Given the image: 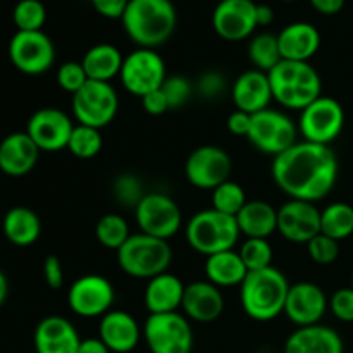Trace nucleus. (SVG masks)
I'll return each instance as SVG.
<instances>
[{"label": "nucleus", "instance_id": "nucleus-1", "mask_svg": "<svg viewBox=\"0 0 353 353\" xmlns=\"http://www.w3.org/2000/svg\"><path fill=\"white\" fill-rule=\"evenodd\" d=\"M272 179L292 200L319 202L338 179V157L330 145L296 141L272 161Z\"/></svg>", "mask_w": 353, "mask_h": 353}, {"label": "nucleus", "instance_id": "nucleus-2", "mask_svg": "<svg viewBox=\"0 0 353 353\" xmlns=\"http://www.w3.org/2000/svg\"><path fill=\"white\" fill-rule=\"evenodd\" d=\"M123 28L138 48H157L172 37L178 12L171 0H130L123 17Z\"/></svg>", "mask_w": 353, "mask_h": 353}, {"label": "nucleus", "instance_id": "nucleus-3", "mask_svg": "<svg viewBox=\"0 0 353 353\" xmlns=\"http://www.w3.org/2000/svg\"><path fill=\"white\" fill-rule=\"evenodd\" d=\"M290 283L279 269L268 268L248 272L240 285V302L245 314L257 323H269L285 314Z\"/></svg>", "mask_w": 353, "mask_h": 353}, {"label": "nucleus", "instance_id": "nucleus-4", "mask_svg": "<svg viewBox=\"0 0 353 353\" xmlns=\"http://www.w3.org/2000/svg\"><path fill=\"white\" fill-rule=\"evenodd\" d=\"M272 99L286 109L300 110L323 95V81L310 62L285 61L268 72Z\"/></svg>", "mask_w": 353, "mask_h": 353}, {"label": "nucleus", "instance_id": "nucleus-5", "mask_svg": "<svg viewBox=\"0 0 353 353\" xmlns=\"http://www.w3.org/2000/svg\"><path fill=\"white\" fill-rule=\"evenodd\" d=\"M116 254L117 264L124 274L147 281L162 272H168L172 261V250L168 240L145 233L131 234Z\"/></svg>", "mask_w": 353, "mask_h": 353}, {"label": "nucleus", "instance_id": "nucleus-6", "mask_svg": "<svg viewBox=\"0 0 353 353\" xmlns=\"http://www.w3.org/2000/svg\"><path fill=\"white\" fill-rule=\"evenodd\" d=\"M185 234L193 250L209 257L219 252L233 250L241 233L236 217L221 214L210 207L196 212L188 221Z\"/></svg>", "mask_w": 353, "mask_h": 353}, {"label": "nucleus", "instance_id": "nucleus-7", "mask_svg": "<svg viewBox=\"0 0 353 353\" xmlns=\"http://www.w3.org/2000/svg\"><path fill=\"white\" fill-rule=\"evenodd\" d=\"M143 340L150 353H192V324L179 312L150 314L143 324Z\"/></svg>", "mask_w": 353, "mask_h": 353}, {"label": "nucleus", "instance_id": "nucleus-8", "mask_svg": "<svg viewBox=\"0 0 353 353\" xmlns=\"http://www.w3.org/2000/svg\"><path fill=\"white\" fill-rule=\"evenodd\" d=\"M296 134L299 126L285 112L269 107L252 116L248 140L262 154L278 157L296 143Z\"/></svg>", "mask_w": 353, "mask_h": 353}, {"label": "nucleus", "instance_id": "nucleus-9", "mask_svg": "<svg viewBox=\"0 0 353 353\" xmlns=\"http://www.w3.org/2000/svg\"><path fill=\"white\" fill-rule=\"evenodd\" d=\"M71 105L78 124L102 130L116 117L119 97L110 83L90 79L79 92L72 95Z\"/></svg>", "mask_w": 353, "mask_h": 353}, {"label": "nucleus", "instance_id": "nucleus-10", "mask_svg": "<svg viewBox=\"0 0 353 353\" xmlns=\"http://www.w3.org/2000/svg\"><path fill=\"white\" fill-rule=\"evenodd\" d=\"M345 126V109L333 97L321 95L300 112L299 131L303 140L317 145H331Z\"/></svg>", "mask_w": 353, "mask_h": 353}, {"label": "nucleus", "instance_id": "nucleus-11", "mask_svg": "<svg viewBox=\"0 0 353 353\" xmlns=\"http://www.w3.org/2000/svg\"><path fill=\"white\" fill-rule=\"evenodd\" d=\"M119 78L126 92L141 99L164 85L165 62L154 48H137L124 57Z\"/></svg>", "mask_w": 353, "mask_h": 353}, {"label": "nucleus", "instance_id": "nucleus-12", "mask_svg": "<svg viewBox=\"0 0 353 353\" xmlns=\"http://www.w3.org/2000/svg\"><path fill=\"white\" fill-rule=\"evenodd\" d=\"M140 233L169 240L179 231L183 214L178 203L165 193L152 192L141 199L134 209Z\"/></svg>", "mask_w": 353, "mask_h": 353}, {"label": "nucleus", "instance_id": "nucleus-13", "mask_svg": "<svg viewBox=\"0 0 353 353\" xmlns=\"http://www.w3.org/2000/svg\"><path fill=\"white\" fill-rule=\"evenodd\" d=\"M9 57L24 74H43L55 62L54 41L43 31H17L10 38Z\"/></svg>", "mask_w": 353, "mask_h": 353}, {"label": "nucleus", "instance_id": "nucleus-14", "mask_svg": "<svg viewBox=\"0 0 353 353\" xmlns=\"http://www.w3.org/2000/svg\"><path fill=\"white\" fill-rule=\"evenodd\" d=\"M233 161L224 148L217 145H202L188 155L185 176L190 185L199 190H216L231 178Z\"/></svg>", "mask_w": 353, "mask_h": 353}, {"label": "nucleus", "instance_id": "nucleus-15", "mask_svg": "<svg viewBox=\"0 0 353 353\" xmlns=\"http://www.w3.org/2000/svg\"><path fill=\"white\" fill-rule=\"evenodd\" d=\"M116 292L112 283L100 274H85L76 279L68 292L69 309L83 319L103 317L112 310Z\"/></svg>", "mask_w": 353, "mask_h": 353}, {"label": "nucleus", "instance_id": "nucleus-16", "mask_svg": "<svg viewBox=\"0 0 353 353\" xmlns=\"http://www.w3.org/2000/svg\"><path fill=\"white\" fill-rule=\"evenodd\" d=\"M72 130L74 124L64 110L45 107L30 117L26 133L40 152H59L68 148Z\"/></svg>", "mask_w": 353, "mask_h": 353}, {"label": "nucleus", "instance_id": "nucleus-17", "mask_svg": "<svg viewBox=\"0 0 353 353\" xmlns=\"http://www.w3.org/2000/svg\"><path fill=\"white\" fill-rule=\"evenodd\" d=\"M212 28L226 41L247 40L257 26L254 0H221L212 12Z\"/></svg>", "mask_w": 353, "mask_h": 353}, {"label": "nucleus", "instance_id": "nucleus-18", "mask_svg": "<svg viewBox=\"0 0 353 353\" xmlns=\"http://www.w3.org/2000/svg\"><path fill=\"white\" fill-rule=\"evenodd\" d=\"M278 233L292 243H309L321 233V210L316 203L292 200L278 209Z\"/></svg>", "mask_w": 353, "mask_h": 353}, {"label": "nucleus", "instance_id": "nucleus-19", "mask_svg": "<svg viewBox=\"0 0 353 353\" xmlns=\"http://www.w3.org/2000/svg\"><path fill=\"white\" fill-rule=\"evenodd\" d=\"M330 302L319 285L310 281L295 283L290 286L285 303V316L299 327L319 324L326 314Z\"/></svg>", "mask_w": 353, "mask_h": 353}, {"label": "nucleus", "instance_id": "nucleus-20", "mask_svg": "<svg viewBox=\"0 0 353 353\" xmlns=\"http://www.w3.org/2000/svg\"><path fill=\"white\" fill-rule=\"evenodd\" d=\"M99 338L112 353H131L143 338V327L124 310H109L99 323Z\"/></svg>", "mask_w": 353, "mask_h": 353}, {"label": "nucleus", "instance_id": "nucleus-21", "mask_svg": "<svg viewBox=\"0 0 353 353\" xmlns=\"http://www.w3.org/2000/svg\"><path fill=\"white\" fill-rule=\"evenodd\" d=\"M33 343L37 353H78L81 338L69 319L48 316L38 323Z\"/></svg>", "mask_w": 353, "mask_h": 353}, {"label": "nucleus", "instance_id": "nucleus-22", "mask_svg": "<svg viewBox=\"0 0 353 353\" xmlns=\"http://www.w3.org/2000/svg\"><path fill=\"white\" fill-rule=\"evenodd\" d=\"M181 309L190 321L214 323L223 316L224 296L221 288L210 281H193L185 286Z\"/></svg>", "mask_w": 353, "mask_h": 353}, {"label": "nucleus", "instance_id": "nucleus-23", "mask_svg": "<svg viewBox=\"0 0 353 353\" xmlns=\"http://www.w3.org/2000/svg\"><path fill=\"white\" fill-rule=\"evenodd\" d=\"M231 99L238 110H243L252 116L269 109V103L274 99H272L268 72L259 71V69H248V71L241 72L233 83Z\"/></svg>", "mask_w": 353, "mask_h": 353}, {"label": "nucleus", "instance_id": "nucleus-24", "mask_svg": "<svg viewBox=\"0 0 353 353\" xmlns=\"http://www.w3.org/2000/svg\"><path fill=\"white\" fill-rule=\"evenodd\" d=\"M40 157V148L34 145L26 131L10 133L0 141V171L19 178L33 171Z\"/></svg>", "mask_w": 353, "mask_h": 353}, {"label": "nucleus", "instance_id": "nucleus-25", "mask_svg": "<svg viewBox=\"0 0 353 353\" xmlns=\"http://www.w3.org/2000/svg\"><path fill=\"white\" fill-rule=\"evenodd\" d=\"M281 57L285 61L309 62L321 47V33L314 24L292 23L278 33Z\"/></svg>", "mask_w": 353, "mask_h": 353}, {"label": "nucleus", "instance_id": "nucleus-26", "mask_svg": "<svg viewBox=\"0 0 353 353\" xmlns=\"http://www.w3.org/2000/svg\"><path fill=\"white\" fill-rule=\"evenodd\" d=\"M285 353H345V347L333 327L314 324L293 331L285 343Z\"/></svg>", "mask_w": 353, "mask_h": 353}, {"label": "nucleus", "instance_id": "nucleus-27", "mask_svg": "<svg viewBox=\"0 0 353 353\" xmlns=\"http://www.w3.org/2000/svg\"><path fill=\"white\" fill-rule=\"evenodd\" d=\"M185 286L178 276L171 272H162L148 279L143 293L145 307L150 314H171L181 309Z\"/></svg>", "mask_w": 353, "mask_h": 353}, {"label": "nucleus", "instance_id": "nucleus-28", "mask_svg": "<svg viewBox=\"0 0 353 353\" xmlns=\"http://www.w3.org/2000/svg\"><path fill=\"white\" fill-rule=\"evenodd\" d=\"M240 233L247 238L268 240L278 231V209L264 200H248L236 216Z\"/></svg>", "mask_w": 353, "mask_h": 353}, {"label": "nucleus", "instance_id": "nucleus-29", "mask_svg": "<svg viewBox=\"0 0 353 353\" xmlns=\"http://www.w3.org/2000/svg\"><path fill=\"white\" fill-rule=\"evenodd\" d=\"M124 57L119 48L112 43H99L93 45L83 55V68L86 76L92 81L110 83V79L121 74Z\"/></svg>", "mask_w": 353, "mask_h": 353}, {"label": "nucleus", "instance_id": "nucleus-30", "mask_svg": "<svg viewBox=\"0 0 353 353\" xmlns=\"http://www.w3.org/2000/svg\"><path fill=\"white\" fill-rule=\"evenodd\" d=\"M205 274L207 281L216 285L217 288H230V286H240L243 283L248 269L245 268L240 254L233 248V250L209 255L205 261Z\"/></svg>", "mask_w": 353, "mask_h": 353}, {"label": "nucleus", "instance_id": "nucleus-31", "mask_svg": "<svg viewBox=\"0 0 353 353\" xmlns=\"http://www.w3.org/2000/svg\"><path fill=\"white\" fill-rule=\"evenodd\" d=\"M2 231L7 240L16 247H30L40 238L41 221L28 207H12L2 221Z\"/></svg>", "mask_w": 353, "mask_h": 353}, {"label": "nucleus", "instance_id": "nucleus-32", "mask_svg": "<svg viewBox=\"0 0 353 353\" xmlns=\"http://www.w3.org/2000/svg\"><path fill=\"white\" fill-rule=\"evenodd\" d=\"M321 233L333 240H347L353 234V207L350 203L334 202L321 210Z\"/></svg>", "mask_w": 353, "mask_h": 353}, {"label": "nucleus", "instance_id": "nucleus-33", "mask_svg": "<svg viewBox=\"0 0 353 353\" xmlns=\"http://www.w3.org/2000/svg\"><path fill=\"white\" fill-rule=\"evenodd\" d=\"M248 59L254 64V69L269 72L272 68L283 61L279 52L278 34L259 33L248 43Z\"/></svg>", "mask_w": 353, "mask_h": 353}, {"label": "nucleus", "instance_id": "nucleus-34", "mask_svg": "<svg viewBox=\"0 0 353 353\" xmlns=\"http://www.w3.org/2000/svg\"><path fill=\"white\" fill-rule=\"evenodd\" d=\"M95 236L102 247L109 248V250H119L128 238L131 236L130 226H128L126 219L119 214H105L100 217L95 224Z\"/></svg>", "mask_w": 353, "mask_h": 353}, {"label": "nucleus", "instance_id": "nucleus-35", "mask_svg": "<svg viewBox=\"0 0 353 353\" xmlns=\"http://www.w3.org/2000/svg\"><path fill=\"white\" fill-rule=\"evenodd\" d=\"M102 147L103 140L100 130L92 126H85V124H76L68 143V150L74 157L88 161V159L97 157L100 154V150H102Z\"/></svg>", "mask_w": 353, "mask_h": 353}, {"label": "nucleus", "instance_id": "nucleus-36", "mask_svg": "<svg viewBox=\"0 0 353 353\" xmlns=\"http://www.w3.org/2000/svg\"><path fill=\"white\" fill-rule=\"evenodd\" d=\"M210 202H212V209L217 210V212L236 217L248 200L243 186L240 183L228 179L223 185L217 186L216 190H212Z\"/></svg>", "mask_w": 353, "mask_h": 353}, {"label": "nucleus", "instance_id": "nucleus-37", "mask_svg": "<svg viewBox=\"0 0 353 353\" xmlns=\"http://www.w3.org/2000/svg\"><path fill=\"white\" fill-rule=\"evenodd\" d=\"M238 254H240L248 272L272 268L274 252H272L271 243L264 238H247L240 250H238Z\"/></svg>", "mask_w": 353, "mask_h": 353}, {"label": "nucleus", "instance_id": "nucleus-38", "mask_svg": "<svg viewBox=\"0 0 353 353\" xmlns=\"http://www.w3.org/2000/svg\"><path fill=\"white\" fill-rule=\"evenodd\" d=\"M17 31H41L47 21V10L40 0H19L12 10Z\"/></svg>", "mask_w": 353, "mask_h": 353}, {"label": "nucleus", "instance_id": "nucleus-39", "mask_svg": "<svg viewBox=\"0 0 353 353\" xmlns=\"http://www.w3.org/2000/svg\"><path fill=\"white\" fill-rule=\"evenodd\" d=\"M112 190L117 202L123 203L124 207H133V209H137L141 199L147 195L143 192V185H141L140 178L134 174H130V172H124V174L117 176L112 185Z\"/></svg>", "mask_w": 353, "mask_h": 353}, {"label": "nucleus", "instance_id": "nucleus-40", "mask_svg": "<svg viewBox=\"0 0 353 353\" xmlns=\"http://www.w3.org/2000/svg\"><path fill=\"white\" fill-rule=\"evenodd\" d=\"M161 90L168 99L169 109H181L192 99L195 86L185 76H168Z\"/></svg>", "mask_w": 353, "mask_h": 353}, {"label": "nucleus", "instance_id": "nucleus-41", "mask_svg": "<svg viewBox=\"0 0 353 353\" xmlns=\"http://www.w3.org/2000/svg\"><path fill=\"white\" fill-rule=\"evenodd\" d=\"M307 252H309L310 261L319 265H330L336 262L340 257V241L319 233L316 238L307 243Z\"/></svg>", "mask_w": 353, "mask_h": 353}, {"label": "nucleus", "instance_id": "nucleus-42", "mask_svg": "<svg viewBox=\"0 0 353 353\" xmlns=\"http://www.w3.org/2000/svg\"><path fill=\"white\" fill-rule=\"evenodd\" d=\"M88 76H86L85 68H83L81 62L69 61L59 68L57 71V83L64 92L74 95L76 92L83 88V86L88 83Z\"/></svg>", "mask_w": 353, "mask_h": 353}, {"label": "nucleus", "instance_id": "nucleus-43", "mask_svg": "<svg viewBox=\"0 0 353 353\" xmlns=\"http://www.w3.org/2000/svg\"><path fill=\"white\" fill-rule=\"evenodd\" d=\"M330 310L341 323H353V288H341L330 299Z\"/></svg>", "mask_w": 353, "mask_h": 353}, {"label": "nucleus", "instance_id": "nucleus-44", "mask_svg": "<svg viewBox=\"0 0 353 353\" xmlns=\"http://www.w3.org/2000/svg\"><path fill=\"white\" fill-rule=\"evenodd\" d=\"M195 90L203 99L214 100L224 93V90H226V79H224V76L221 72L207 71L196 79Z\"/></svg>", "mask_w": 353, "mask_h": 353}, {"label": "nucleus", "instance_id": "nucleus-45", "mask_svg": "<svg viewBox=\"0 0 353 353\" xmlns=\"http://www.w3.org/2000/svg\"><path fill=\"white\" fill-rule=\"evenodd\" d=\"M43 278L50 290H61L64 286V269L55 255H47L43 261Z\"/></svg>", "mask_w": 353, "mask_h": 353}, {"label": "nucleus", "instance_id": "nucleus-46", "mask_svg": "<svg viewBox=\"0 0 353 353\" xmlns=\"http://www.w3.org/2000/svg\"><path fill=\"white\" fill-rule=\"evenodd\" d=\"M130 0H92V6L107 19H121Z\"/></svg>", "mask_w": 353, "mask_h": 353}, {"label": "nucleus", "instance_id": "nucleus-47", "mask_svg": "<svg viewBox=\"0 0 353 353\" xmlns=\"http://www.w3.org/2000/svg\"><path fill=\"white\" fill-rule=\"evenodd\" d=\"M141 105H143L145 112L150 114V116H162V114H165L168 110H171L169 109L168 99H165L164 92H162L161 88L141 97Z\"/></svg>", "mask_w": 353, "mask_h": 353}, {"label": "nucleus", "instance_id": "nucleus-48", "mask_svg": "<svg viewBox=\"0 0 353 353\" xmlns=\"http://www.w3.org/2000/svg\"><path fill=\"white\" fill-rule=\"evenodd\" d=\"M228 131L231 134H236V137H247L250 133L252 126V114L243 112V110H233V112L228 116L226 119Z\"/></svg>", "mask_w": 353, "mask_h": 353}, {"label": "nucleus", "instance_id": "nucleus-49", "mask_svg": "<svg viewBox=\"0 0 353 353\" xmlns=\"http://www.w3.org/2000/svg\"><path fill=\"white\" fill-rule=\"evenodd\" d=\"M310 6L324 16H334L345 7V0H309Z\"/></svg>", "mask_w": 353, "mask_h": 353}, {"label": "nucleus", "instance_id": "nucleus-50", "mask_svg": "<svg viewBox=\"0 0 353 353\" xmlns=\"http://www.w3.org/2000/svg\"><path fill=\"white\" fill-rule=\"evenodd\" d=\"M78 353H112V352H110L109 348L105 347V343L97 336V338H85V340H81Z\"/></svg>", "mask_w": 353, "mask_h": 353}, {"label": "nucleus", "instance_id": "nucleus-51", "mask_svg": "<svg viewBox=\"0 0 353 353\" xmlns=\"http://www.w3.org/2000/svg\"><path fill=\"white\" fill-rule=\"evenodd\" d=\"M274 9L268 3H257V26H269L274 21Z\"/></svg>", "mask_w": 353, "mask_h": 353}, {"label": "nucleus", "instance_id": "nucleus-52", "mask_svg": "<svg viewBox=\"0 0 353 353\" xmlns=\"http://www.w3.org/2000/svg\"><path fill=\"white\" fill-rule=\"evenodd\" d=\"M7 295H9V281H7L6 274L0 271V305H3Z\"/></svg>", "mask_w": 353, "mask_h": 353}, {"label": "nucleus", "instance_id": "nucleus-53", "mask_svg": "<svg viewBox=\"0 0 353 353\" xmlns=\"http://www.w3.org/2000/svg\"><path fill=\"white\" fill-rule=\"evenodd\" d=\"M285 2H295V0H285Z\"/></svg>", "mask_w": 353, "mask_h": 353}, {"label": "nucleus", "instance_id": "nucleus-54", "mask_svg": "<svg viewBox=\"0 0 353 353\" xmlns=\"http://www.w3.org/2000/svg\"><path fill=\"white\" fill-rule=\"evenodd\" d=\"M352 288H353V274H352Z\"/></svg>", "mask_w": 353, "mask_h": 353}]
</instances>
